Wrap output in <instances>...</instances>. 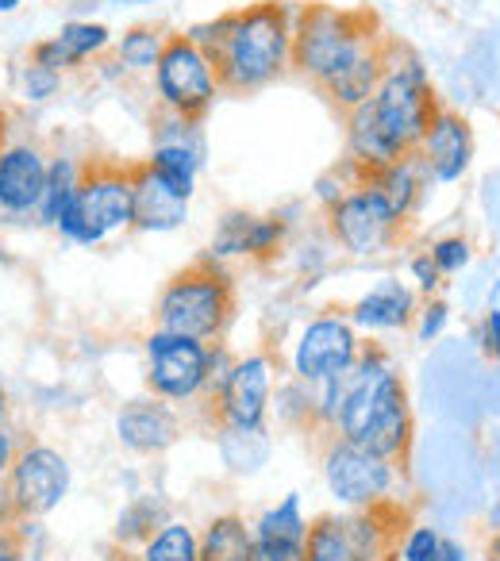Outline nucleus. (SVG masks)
<instances>
[{"label":"nucleus","mask_w":500,"mask_h":561,"mask_svg":"<svg viewBox=\"0 0 500 561\" xmlns=\"http://www.w3.org/2000/svg\"><path fill=\"white\" fill-rule=\"evenodd\" d=\"M135 561H201V535L189 523L166 519L147 542L139 546Z\"/></svg>","instance_id":"28"},{"label":"nucleus","mask_w":500,"mask_h":561,"mask_svg":"<svg viewBox=\"0 0 500 561\" xmlns=\"http://www.w3.org/2000/svg\"><path fill=\"white\" fill-rule=\"evenodd\" d=\"M24 9V0H0V16H16Z\"/></svg>","instance_id":"43"},{"label":"nucleus","mask_w":500,"mask_h":561,"mask_svg":"<svg viewBox=\"0 0 500 561\" xmlns=\"http://www.w3.org/2000/svg\"><path fill=\"white\" fill-rule=\"evenodd\" d=\"M201 561H254V530L242 515H216L201 535Z\"/></svg>","instance_id":"26"},{"label":"nucleus","mask_w":500,"mask_h":561,"mask_svg":"<svg viewBox=\"0 0 500 561\" xmlns=\"http://www.w3.org/2000/svg\"><path fill=\"white\" fill-rule=\"evenodd\" d=\"M397 158H400V150L393 147V139L382 131V124H377L370 104H359V108L346 112V158L343 162H351L362 178H370V173L397 162Z\"/></svg>","instance_id":"22"},{"label":"nucleus","mask_w":500,"mask_h":561,"mask_svg":"<svg viewBox=\"0 0 500 561\" xmlns=\"http://www.w3.org/2000/svg\"><path fill=\"white\" fill-rule=\"evenodd\" d=\"M219 85L259 93L293 70V12L282 0H262L231 12V27L216 55Z\"/></svg>","instance_id":"2"},{"label":"nucleus","mask_w":500,"mask_h":561,"mask_svg":"<svg viewBox=\"0 0 500 561\" xmlns=\"http://www.w3.org/2000/svg\"><path fill=\"white\" fill-rule=\"evenodd\" d=\"M9 412H12V404H9V392L0 389V427L9 423Z\"/></svg>","instance_id":"45"},{"label":"nucleus","mask_w":500,"mask_h":561,"mask_svg":"<svg viewBox=\"0 0 500 561\" xmlns=\"http://www.w3.org/2000/svg\"><path fill=\"white\" fill-rule=\"evenodd\" d=\"M227 27H231V12L227 16H212V20H201V24H189L185 32V39L193 43V47H201L204 55L216 62V55H219V47H224V39H227Z\"/></svg>","instance_id":"34"},{"label":"nucleus","mask_w":500,"mask_h":561,"mask_svg":"<svg viewBox=\"0 0 500 561\" xmlns=\"http://www.w3.org/2000/svg\"><path fill=\"white\" fill-rule=\"evenodd\" d=\"M270 397H274V362H270V354L235 358L224 389L212 397L219 427H239V431L266 427Z\"/></svg>","instance_id":"14"},{"label":"nucleus","mask_w":500,"mask_h":561,"mask_svg":"<svg viewBox=\"0 0 500 561\" xmlns=\"http://www.w3.org/2000/svg\"><path fill=\"white\" fill-rule=\"evenodd\" d=\"M439 542H443V538L435 535V527H412L405 538H400V550L397 553L405 561H435Z\"/></svg>","instance_id":"35"},{"label":"nucleus","mask_w":500,"mask_h":561,"mask_svg":"<svg viewBox=\"0 0 500 561\" xmlns=\"http://www.w3.org/2000/svg\"><path fill=\"white\" fill-rule=\"evenodd\" d=\"M412 431V404L393 358L382 346H362L359 362L346 369V400L336 420V435L389 461H405Z\"/></svg>","instance_id":"1"},{"label":"nucleus","mask_w":500,"mask_h":561,"mask_svg":"<svg viewBox=\"0 0 500 561\" xmlns=\"http://www.w3.org/2000/svg\"><path fill=\"white\" fill-rule=\"evenodd\" d=\"M155 523H158V527L166 523L162 500H155V496L135 500V504H127L124 515H120V523H116V542L120 546H132V542L143 546L150 535H155Z\"/></svg>","instance_id":"30"},{"label":"nucleus","mask_w":500,"mask_h":561,"mask_svg":"<svg viewBox=\"0 0 500 561\" xmlns=\"http://www.w3.org/2000/svg\"><path fill=\"white\" fill-rule=\"evenodd\" d=\"M150 81H155V96L162 112L185 119H204L224 93L216 62L201 47H193L185 35H170Z\"/></svg>","instance_id":"8"},{"label":"nucleus","mask_w":500,"mask_h":561,"mask_svg":"<svg viewBox=\"0 0 500 561\" xmlns=\"http://www.w3.org/2000/svg\"><path fill=\"white\" fill-rule=\"evenodd\" d=\"M481 343H485V351H489L492 358L500 362V312L485 316V323H481Z\"/></svg>","instance_id":"40"},{"label":"nucleus","mask_w":500,"mask_h":561,"mask_svg":"<svg viewBox=\"0 0 500 561\" xmlns=\"http://www.w3.org/2000/svg\"><path fill=\"white\" fill-rule=\"evenodd\" d=\"M328 231H331V239H336V247L346 250V254L377 257L397 247L405 224L393 216L389 204H385L366 181H359L351 193L339 196L328 208Z\"/></svg>","instance_id":"9"},{"label":"nucleus","mask_w":500,"mask_h":561,"mask_svg":"<svg viewBox=\"0 0 500 561\" xmlns=\"http://www.w3.org/2000/svg\"><path fill=\"white\" fill-rule=\"evenodd\" d=\"M385 47H389V43L382 39V43H374V47L362 50L346 70H339L336 78L323 85V96L343 112L374 101L377 85H382V73H385Z\"/></svg>","instance_id":"24"},{"label":"nucleus","mask_w":500,"mask_h":561,"mask_svg":"<svg viewBox=\"0 0 500 561\" xmlns=\"http://www.w3.org/2000/svg\"><path fill=\"white\" fill-rule=\"evenodd\" d=\"M416 158H420L428 181H435V185H454V181L466 178L469 162H474V131H469L466 116L439 104L431 127L416 147Z\"/></svg>","instance_id":"16"},{"label":"nucleus","mask_w":500,"mask_h":561,"mask_svg":"<svg viewBox=\"0 0 500 561\" xmlns=\"http://www.w3.org/2000/svg\"><path fill=\"white\" fill-rule=\"evenodd\" d=\"M435 561H466V550H462L458 542H439V553H435Z\"/></svg>","instance_id":"42"},{"label":"nucleus","mask_w":500,"mask_h":561,"mask_svg":"<svg viewBox=\"0 0 500 561\" xmlns=\"http://www.w3.org/2000/svg\"><path fill=\"white\" fill-rule=\"evenodd\" d=\"M254 530V561H305L308 519L300 512V496L289 492L282 504L266 507L250 523Z\"/></svg>","instance_id":"19"},{"label":"nucleus","mask_w":500,"mask_h":561,"mask_svg":"<svg viewBox=\"0 0 500 561\" xmlns=\"http://www.w3.org/2000/svg\"><path fill=\"white\" fill-rule=\"evenodd\" d=\"M408 270H412V280L420 285L423 297H435L439 285H443V273H439V265L431 262V254L423 250V254H416L412 262H408Z\"/></svg>","instance_id":"37"},{"label":"nucleus","mask_w":500,"mask_h":561,"mask_svg":"<svg viewBox=\"0 0 500 561\" xmlns=\"http://www.w3.org/2000/svg\"><path fill=\"white\" fill-rule=\"evenodd\" d=\"M12 85H16V96L24 104H32V108H39V104H50L58 93H63V73L47 70V66L39 62H20L16 66V78H12Z\"/></svg>","instance_id":"31"},{"label":"nucleus","mask_w":500,"mask_h":561,"mask_svg":"<svg viewBox=\"0 0 500 561\" xmlns=\"http://www.w3.org/2000/svg\"><path fill=\"white\" fill-rule=\"evenodd\" d=\"M208 343L155 328L147 335V389L166 404L196 400L208 385Z\"/></svg>","instance_id":"10"},{"label":"nucleus","mask_w":500,"mask_h":561,"mask_svg":"<svg viewBox=\"0 0 500 561\" xmlns=\"http://www.w3.org/2000/svg\"><path fill=\"white\" fill-rule=\"evenodd\" d=\"M420 305H416V293L408 289L405 280L397 277H382L370 293H362L354 300V308L346 312V320L359 331L370 335H385V331H405L416 320Z\"/></svg>","instance_id":"20"},{"label":"nucleus","mask_w":500,"mask_h":561,"mask_svg":"<svg viewBox=\"0 0 500 561\" xmlns=\"http://www.w3.org/2000/svg\"><path fill=\"white\" fill-rule=\"evenodd\" d=\"M16 523H20V507H16V500H12V492H9V481H0V530L16 527Z\"/></svg>","instance_id":"41"},{"label":"nucleus","mask_w":500,"mask_h":561,"mask_svg":"<svg viewBox=\"0 0 500 561\" xmlns=\"http://www.w3.org/2000/svg\"><path fill=\"white\" fill-rule=\"evenodd\" d=\"M178 435H181V415L158 397L132 400L116 415V438L132 454H162L178 443Z\"/></svg>","instance_id":"18"},{"label":"nucleus","mask_w":500,"mask_h":561,"mask_svg":"<svg viewBox=\"0 0 500 561\" xmlns=\"http://www.w3.org/2000/svg\"><path fill=\"white\" fill-rule=\"evenodd\" d=\"M219 454H224L231 473H259L270 458L266 427H259V431L219 427Z\"/></svg>","instance_id":"29"},{"label":"nucleus","mask_w":500,"mask_h":561,"mask_svg":"<svg viewBox=\"0 0 500 561\" xmlns=\"http://www.w3.org/2000/svg\"><path fill=\"white\" fill-rule=\"evenodd\" d=\"M400 512L393 500L316 515L305 535V561H393L400 550Z\"/></svg>","instance_id":"6"},{"label":"nucleus","mask_w":500,"mask_h":561,"mask_svg":"<svg viewBox=\"0 0 500 561\" xmlns=\"http://www.w3.org/2000/svg\"><path fill=\"white\" fill-rule=\"evenodd\" d=\"M16 450H20V438H16V431L4 423L0 427V481L9 477V469H12V461H16Z\"/></svg>","instance_id":"39"},{"label":"nucleus","mask_w":500,"mask_h":561,"mask_svg":"<svg viewBox=\"0 0 500 561\" xmlns=\"http://www.w3.org/2000/svg\"><path fill=\"white\" fill-rule=\"evenodd\" d=\"M0 147H4V139H0Z\"/></svg>","instance_id":"47"},{"label":"nucleus","mask_w":500,"mask_h":561,"mask_svg":"<svg viewBox=\"0 0 500 561\" xmlns=\"http://www.w3.org/2000/svg\"><path fill=\"white\" fill-rule=\"evenodd\" d=\"M50 154L32 139L0 147V219H35Z\"/></svg>","instance_id":"15"},{"label":"nucleus","mask_w":500,"mask_h":561,"mask_svg":"<svg viewBox=\"0 0 500 561\" xmlns=\"http://www.w3.org/2000/svg\"><path fill=\"white\" fill-rule=\"evenodd\" d=\"M323 481L343 507H370L389 500L393 484H397V461L382 458L351 438L331 435L328 450H323Z\"/></svg>","instance_id":"11"},{"label":"nucleus","mask_w":500,"mask_h":561,"mask_svg":"<svg viewBox=\"0 0 500 561\" xmlns=\"http://www.w3.org/2000/svg\"><path fill=\"white\" fill-rule=\"evenodd\" d=\"M362 181H366V185L374 188L385 204H389V211L400 219V224L412 216L416 204H420V196H423V188L431 185L428 173H423V165H420V158H416V150L412 154H400L397 162L382 165V170L370 173V178H362Z\"/></svg>","instance_id":"23"},{"label":"nucleus","mask_w":500,"mask_h":561,"mask_svg":"<svg viewBox=\"0 0 500 561\" xmlns=\"http://www.w3.org/2000/svg\"><path fill=\"white\" fill-rule=\"evenodd\" d=\"M135 219V165L86 162L73 208L55 224V234L73 247H104L132 231Z\"/></svg>","instance_id":"5"},{"label":"nucleus","mask_w":500,"mask_h":561,"mask_svg":"<svg viewBox=\"0 0 500 561\" xmlns=\"http://www.w3.org/2000/svg\"><path fill=\"white\" fill-rule=\"evenodd\" d=\"M374 43H382V35H377V20L370 12L308 4L293 16V70L323 89Z\"/></svg>","instance_id":"4"},{"label":"nucleus","mask_w":500,"mask_h":561,"mask_svg":"<svg viewBox=\"0 0 500 561\" xmlns=\"http://www.w3.org/2000/svg\"><path fill=\"white\" fill-rule=\"evenodd\" d=\"M112 43H116V35L101 20H66L55 35L35 43L27 58L66 78V73H78L86 62H96V58L109 55Z\"/></svg>","instance_id":"17"},{"label":"nucleus","mask_w":500,"mask_h":561,"mask_svg":"<svg viewBox=\"0 0 500 561\" xmlns=\"http://www.w3.org/2000/svg\"><path fill=\"white\" fill-rule=\"evenodd\" d=\"M166 43H170V32H166V27L135 24V27H127L124 35H116L112 55H116V66L124 73H155Z\"/></svg>","instance_id":"27"},{"label":"nucleus","mask_w":500,"mask_h":561,"mask_svg":"<svg viewBox=\"0 0 500 561\" xmlns=\"http://www.w3.org/2000/svg\"><path fill=\"white\" fill-rule=\"evenodd\" d=\"M112 9H143V4H155V0H109Z\"/></svg>","instance_id":"44"},{"label":"nucleus","mask_w":500,"mask_h":561,"mask_svg":"<svg viewBox=\"0 0 500 561\" xmlns=\"http://www.w3.org/2000/svg\"><path fill=\"white\" fill-rule=\"evenodd\" d=\"M420 328H416V335H420V343H435L439 335H443V328H446V305L443 300H428V305L420 308Z\"/></svg>","instance_id":"36"},{"label":"nucleus","mask_w":500,"mask_h":561,"mask_svg":"<svg viewBox=\"0 0 500 561\" xmlns=\"http://www.w3.org/2000/svg\"><path fill=\"white\" fill-rule=\"evenodd\" d=\"M27 523L20 519L16 527L0 530V561H24L27 558Z\"/></svg>","instance_id":"38"},{"label":"nucleus","mask_w":500,"mask_h":561,"mask_svg":"<svg viewBox=\"0 0 500 561\" xmlns=\"http://www.w3.org/2000/svg\"><path fill=\"white\" fill-rule=\"evenodd\" d=\"M359 328L343 312H323L305 323L297 346H293V377L305 385H323L346 374L359 362Z\"/></svg>","instance_id":"13"},{"label":"nucleus","mask_w":500,"mask_h":561,"mask_svg":"<svg viewBox=\"0 0 500 561\" xmlns=\"http://www.w3.org/2000/svg\"><path fill=\"white\" fill-rule=\"evenodd\" d=\"M489 550H492V553H497V558H500V535L492 538V546H489Z\"/></svg>","instance_id":"46"},{"label":"nucleus","mask_w":500,"mask_h":561,"mask_svg":"<svg viewBox=\"0 0 500 561\" xmlns=\"http://www.w3.org/2000/svg\"><path fill=\"white\" fill-rule=\"evenodd\" d=\"M4 481L20 507V519H43L70 496V461L47 443H20Z\"/></svg>","instance_id":"12"},{"label":"nucleus","mask_w":500,"mask_h":561,"mask_svg":"<svg viewBox=\"0 0 500 561\" xmlns=\"http://www.w3.org/2000/svg\"><path fill=\"white\" fill-rule=\"evenodd\" d=\"M189 224V201H181L178 193L162 185L158 178H150L143 170V162L135 165V219L132 231L143 234H166L178 231V227Z\"/></svg>","instance_id":"21"},{"label":"nucleus","mask_w":500,"mask_h":561,"mask_svg":"<svg viewBox=\"0 0 500 561\" xmlns=\"http://www.w3.org/2000/svg\"><path fill=\"white\" fill-rule=\"evenodd\" d=\"M235 312V285L231 273L216 257H196L189 270L173 273L162 285L155 300V328L173 331V335H189L212 343L224 335Z\"/></svg>","instance_id":"3"},{"label":"nucleus","mask_w":500,"mask_h":561,"mask_svg":"<svg viewBox=\"0 0 500 561\" xmlns=\"http://www.w3.org/2000/svg\"><path fill=\"white\" fill-rule=\"evenodd\" d=\"M81 173H86V162H78L73 154H50L47 185H43V201H39V211H35V224L55 231V224L73 208V201H78Z\"/></svg>","instance_id":"25"},{"label":"nucleus","mask_w":500,"mask_h":561,"mask_svg":"<svg viewBox=\"0 0 500 561\" xmlns=\"http://www.w3.org/2000/svg\"><path fill=\"white\" fill-rule=\"evenodd\" d=\"M428 254H431V262L439 265V273H443V277H451V273L466 270L469 257H474V247H469V239H462V234H446V239L431 242Z\"/></svg>","instance_id":"33"},{"label":"nucleus","mask_w":500,"mask_h":561,"mask_svg":"<svg viewBox=\"0 0 500 561\" xmlns=\"http://www.w3.org/2000/svg\"><path fill=\"white\" fill-rule=\"evenodd\" d=\"M377 124L382 131L393 139V147L400 154H412L420 147L423 131L431 127V116L439 112V96L431 89V78H428V66L420 62L416 55L400 47H385V73H382V85H377L374 101Z\"/></svg>","instance_id":"7"},{"label":"nucleus","mask_w":500,"mask_h":561,"mask_svg":"<svg viewBox=\"0 0 500 561\" xmlns=\"http://www.w3.org/2000/svg\"><path fill=\"white\" fill-rule=\"evenodd\" d=\"M285 224L282 216H250L247 224V257H274L285 242Z\"/></svg>","instance_id":"32"}]
</instances>
